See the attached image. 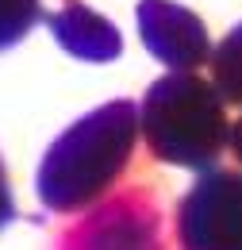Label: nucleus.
Instances as JSON below:
<instances>
[{"mask_svg":"<svg viewBox=\"0 0 242 250\" xmlns=\"http://www.w3.org/2000/svg\"><path fill=\"white\" fill-rule=\"evenodd\" d=\"M42 16V0H0V50L23 42Z\"/></svg>","mask_w":242,"mask_h":250,"instance_id":"6e6552de","label":"nucleus"},{"mask_svg":"<svg viewBox=\"0 0 242 250\" xmlns=\"http://www.w3.org/2000/svg\"><path fill=\"white\" fill-rule=\"evenodd\" d=\"M16 219V200H12V185H8V169L0 162V227H8Z\"/></svg>","mask_w":242,"mask_h":250,"instance_id":"1a4fd4ad","label":"nucleus"},{"mask_svg":"<svg viewBox=\"0 0 242 250\" xmlns=\"http://www.w3.org/2000/svg\"><path fill=\"white\" fill-rule=\"evenodd\" d=\"M139 143V108L112 100L65 127L39 162L35 192L50 212H89L127 173Z\"/></svg>","mask_w":242,"mask_h":250,"instance_id":"f257e3e1","label":"nucleus"},{"mask_svg":"<svg viewBox=\"0 0 242 250\" xmlns=\"http://www.w3.org/2000/svg\"><path fill=\"white\" fill-rule=\"evenodd\" d=\"M42 20H46L50 35H54V42L61 50H69L73 58H81V62H112V58H120V50H123L120 31L112 27L108 16L92 12L89 4L65 0L58 12H50Z\"/></svg>","mask_w":242,"mask_h":250,"instance_id":"423d86ee","label":"nucleus"},{"mask_svg":"<svg viewBox=\"0 0 242 250\" xmlns=\"http://www.w3.org/2000/svg\"><path fill=\"white\" fill-rule=\"evenodd\" d=\"M181 250H242V173L208 169L177 204Z\"/></svg>","mask_w":242,"mask_h":250,"instance_id":"7ed1b4c3","label":"nucleus"},{"mask_svg":"<svg viewBox=\"0 0 242 250\" xmlns=\"http://www.w3.org/2000/svg\"><path fill=\"white\" fill-rule=\"evenodd\" d=\"M139 35L142 46L169 69H196L212 58V39L204 31V20L173 0H142Z\"/></svg>","mask_w":242,"mask_h":250,"instance_id":"39448f33","label":"nucleus"},{"mask_svg":"<svg viewBox=\"0 0 242 250\" xmlns=\"http://www.w3.org/2000/svg\"><path fill=\"white\" fill-rule=\"evenodd\" d=\"M61 250H165L161 208L142 188L100 200L61 239Z\"/></svg>","mask_w":242,"mask_h":250,"instance_id":"20e7f679","label":"nucleus"},{"mask_svg":"<svg viewBox=\"0 0 242 250\" xmlns=\"http://www.w3.org/2000/svg\"><path fill=\"white\" fill-rule=\"evenodd\" d=\"M227 100L196 69L158 77L139 104V135L158 162L181 169H212L227 150Z\"/></svg>","mask_w":242,"mask_h":250,"instance_id":"f03ea898","label":"nucleus"},{"mask_svg":"<svg viewBox=\"0 0 242 250\" xmlns=\"http://www.w3.org/2000/svg\"><path fill=\"white\" fill-rule=\"evenodd\" d=\"M212 85L227 104L242 108V23L212 50Z\"/></svg>","mask_w":242,"mask_h":250,"instance_id":"0eeeda50","label":"nucleus"},{"mask_svg":"<svg viewBox=\"0 0 242 250\" xmlns=\"http://www.w3.org/2000/svg\"><path fill=\"white\" fill-rule=\"evenodd\" d=\"M227 146H231V154L242 162V116L231 124V131H227Z\"/></svg>","mask_w":242,"mask_h":250,"instance_id":"9d476101","label":"nucleus"}]
</instances>
